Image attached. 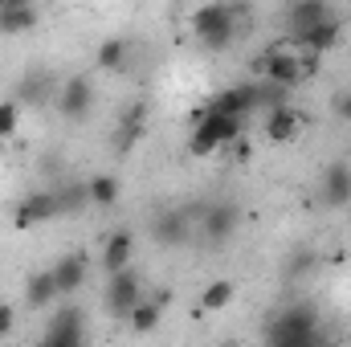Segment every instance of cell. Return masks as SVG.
I'll return each instance as SVG.
<instances>
[{
    "label": "cell",
    "instance_id": "cell-1",
    "mask_svg": "<svg viewBox=\"0 0 351 347\" xmlns=\"http://www.w3.org/2000/svg\"><path fill=\"white\" fill-rule=\"evenodd\" d=\"M237 135H245V119L241 115H221V110H196V127L188 139V152L196 160H208L217 147H229Z\"/></svg>",
    "mask_w": 351,
    "mask_h": 347
},
{
    "label": "cell",
    "instance_id": "cell-2",
    "mask_svg": "<svg viewBox=\"0 0 351 347\" xmlns=\"http://www.w3.org/2000/svg\"><path fill=\"white\" fill-rule=\"evenodd\" d=\"M192 33H196V41L208 49V53H221V49H229L233 45V37H237V12L229 8V4H204V8H196V16H192Z\"/></svg>",
    "mask_w": 351,
    "mask_h": 347
},
{
    "label": "cell",
    "instance_id": "cell-3",
    "mask_svg": "<svg viewBox=\"0 0 351 347\" xmlns=\"http://www.w3.org/2000/svg\"><path fill=\"white\" fill-rule=\"evenodd\" d=\"M319 315L315 307H290L269 323V344L278 347H311L319 344Z\"/></svg>",
    "mask_w": 351,
    "mask_h": 347
},
{
    "label": "cell",
    "instance_id": "cell-4",
    "mask_svg": "<svg viewBox=\"0 0 351 347\" xmlns=\"http://www.w3.org/2000/svg\"><path fill=\"white\" fill-rule=\"evenodd\" d=\"M143 298V274L135 265H123L114 274H106V311L114 319H127Z\"/></svg>",
    "mask_w": 351,
    "mask_h": 347
},
{
    "label": "cell",
    "instance_id": "cell-5",
    "mask_svg": "<svg viewBox=\"0 0 351 347\" xmlns=\"http://www.w3.org/2000/svg\"><path fill=\"white\" fill-rule=\"evenodd\" d=\"M258 70H262V78L294 90L302 82V49L298 45H269L258 62Z\"/></svg>",
    "mask_w": 351,
    "mask_h": 347
},
{
    "label": "cell",
    "instance_id": "cell-6",
    "mask_svg": "<svg viewBox=\"0 0 351 347\" xmlns=\"http://www.w3.org/2000/svg\"><path fill=\"white\" fill-rule=\"evenodd\" d=\"M58 217V192L53 188H37V192H29L16 208H12V229H33V225H45V221H53Z\"/></svg>",
    "mask_w": 351,
    "mask_h": 347
},
{
    "label": "cell",
    "instance_id": "cell-7",
    "mask_svg": "<svg viewBox=\"0 0 351 347\" xmlns=\"http://www.w3.org/2000/svg\"><path fill=\"white\" fill-rule=\"evenodd\" d=\"M204 110H221V115H241V119H250L254 110H262V102H258V82L225 86L221 94H213V98H208V106H204Z\"/></svg>",
    "mask_w": 351,
    "mask_h": 347
},
{
    "label": "cell",
    "instance_id": "cell-8",
    "mask_svg": "<svg viewBox=\"0 0 351 347\" xmlns=\"http://www.w3.org/2000/svg\"><path fill=\"white\" fill-rule=\"evenodd\" d=\"M302 127H306V115H302V110H294L290 102H282V106H269V110H265V139H269V143H294Z\"/></svg>",
    "mask_w": 351,
    "mask_h": 347
},
{
    "label": "cell",
    "instance_id": "cell-9",
    "mask_svg": "<svg viewBox=\"0 0 351 347\" xmlns=\"http://www.w3.org/2000/svg\"><path fill=\"white\" fill-rule=\"evenodd\" d=\"M319 200L327 208H348L351 204V164H327V172L319 180Z\"/></svg>",
    "mask_w": 351,
    "mask_h": 347
},
{
    "label": "cell",
    "instance_id": "cell-10",
    "mask_svg": "<svg viewBox=\"0 0 351 347\" xmlns=\"http://www.w3.org/2000/svg\"><path fill=\"white\" fill-rule=\"evenodd\" d=\"M339 37H343V25H339V16H327V21H319V25H311L306 33H298L294 37V45L302 49V53H331L335 45H339Z\"/></svg>",
    "mask_w": 351,
    "mask_h": 347
},
{
    "label": "cell",
    "instance_id": "cell-11",
    "mask_svg": "<svg viewBox=\"0 0 351 347\" xmlns=\"http://www.w3.org/2000/svg\"><path fill=\"white\" fill-rule=\"evenodd\" d=\"M90 106H94V82H90V78H70V82H62V90H58V110H62L66 119H86Z\"/></svg>",
    "mask_w": 351,
    "mask_h": 347
},
{
    "label": "cell",
    "instance_id": "cell-12",
    "mask_svg": "<svg viewBox=\"0 0 351 347\" xmlns=\"http://www.w3.org/2000/svg\"><path fill=\"white\" fill-rule=\"evenodd\" d=\"M237 225H241V208H237V204L225 200V204H208V208H204V237H208L213 246L229 241Z\"/></svg>",
    "mask_w": 351,
    "mask_h": 347
},
{
    "label": "cell",
    "instance_id": "cell-13",
    "mask_svg": "<svg viewBox=\"0 0 351 347\" xmlns=\"http://www.w3.org/2000/svg\"><path fill=\"white\" fill-rule=\"evenodd\" d=\"M143 131H147V106L135 102V106L123 110V119H119V127H114V152L127 156V152L143 139Z\"/></svg>",
    "mask_w": 351,
    "mask_h": 347
},
{
    "label": "cell",
    "instance_id": "cell-14",
    "mask_svg": "<svg viewBox=\"0 0 351 347\" xmlns=\"http://www.w3.org/2000/svg\"><path fill=\"white\" fill-rule=\"evenodd\" d=\"M327 16H335V12H331V0H290V8H286L290 37L306 33L311 25H319V21H327Z\"/></svg>",
    "mask_w": 351,
    "mask_h": 347
},
{
    "label": "cell",
    "instance_id": "cell-15",
    "mask_svg": "<svg viewBox=\"0 0 351 347\" xmlns=\"http://www.w3.org/2000/svg\"><path fill=\"white\" fill-rule=\"evenodd\" d=\"M78 339H82V311H78V307H62V311L53 315L49 331H45V344L66 347V344H78Z\"/></svg>",
    "mask_w": 351,
    "mask_h": 347
},
{
    "label": "cell",
    "instance_id": "cell-16",
    "mask_svg": "<svg viewBox=\"0 0 351 347\" xmlns=\"http://www.w3.org/2000/svg\"><path fill=\"white\" fill-rule=\"evenodd\" d=\"M58 298H62V290H58V278H53V270L29 274V282H25V302H29L33 311H49Z\"/></svg>",
    "mask_w": 351,
    "mask_h": 347
},
{
    "label": "cell",
    "instance_id": "cell-17",
    "mask_svg": "<svg viewBox=\"0 0 351 347\" xmlns=\"http://www.w3.org/2000/svg\"><path fill=\"white\" fill-rule=\"evenodd\" d=\"M53 278H58L62 298L78 294V290H82V282H86V254H82V250H78V254H66V258L53 265Z\"/></svg>",
    "mask_w": 351,
    "mask_h": 347
},
{
    "label": "cell",
    "instance_id": "cell-18",
    "mask_svg": "<svg viewBox=\"0 0 351 347\" xmlns=\"http://www.w3.org/2000/svg\"><path fill=\"white\" fill-rule=\"evenodd\" d=\"M131 254H135V237H131L127 229H114V233L106 237V246H102V270L114 274V270L131 265Z\"/></svg>",
    "mask_w": 351,
    "mask_h": 347
},
{
    "label": "cell",
    "instance_id": "cell-19",
    "mask_svg": "<svg viewBox=\"0 0 351 347\" xmlns=\"http://www.w3.org/2000/svg\"><path fill=\"white\" fill-rule=\"evenodd\" d=\"M37 8H33V0H25V4H8V8H0V33L4 37H16V33H29V29H37Z\"/></svg>",
    "mask_w": 351,
    "mask_h": 347
},
{
    "label": "cell",
    "instance_id": "cell-20",
    "mask_svg": "<svg viewBox=\"0 0 351 347\" xmlns=\"http://www.w3.org/2000/svg\"><path fill=\"white\" fill-rule=\"evenodd\" d=\"M152 233H156L160 246H184V241H188V213H180V208L160 213L156 225H152Z\"/></svg>",
    "mask_w": 351,
    "mask_h": 347
},
{
    "label": "cell",
    "instance_id": "cell-21",
    "mask_svg": "<svg viewBox=\"0 0 351 347\" xmlns=\"http://www.w3.org/2000/svg\"><path fill=\"white\" fill-rule=\"evenodd\" d=\"M160 319H164V298H139V307L127 315V323H131V331H139V335H147V331H156L160 327Z\"/></svg>",
    "mask_w": 351,
    "mask_h": 347
},
{
    "label": "cell",
    "instance_id": "cell-22",
    "mask_svg": "<svg viewBox=\"0 0 351 347\" xmlns=\"http://www.w3.org/2000/svg\"><path fill=\"white\" fill-rule=\"evenodd\" d=\"M86 192H90V204H98V208H110L114 200H119V180L106 172L90 176L86 180Z\"/></svg>",
    "mask_w": 351,
    "mask_h": 347
},
{
    "label": "cell",
    "instance_id": "cell-23",
    "mask_svg": "<svg viewBox=\"0 0 351 347\" xmlns=\"http://www.w3.org/2000/svg\"><path fill=\"white\" fill-rule=\"evenodd\" d=\"M233 294H237V290H233V282H229V278H217V282H208V286H204L200 307H204L208 315H217V311H225V307L233 302Z\"/></svg>",
    "mask_w": 351,
    "mask_h": 347
},
{
    "label": "cell",
    "instance_id": "cell-24",
    "mask_svg": "<svg viewBox=\"0 0 351 347\" xmlns=\"http://www.w3.org/2000/svg\"><path fill=\"white\" fill-rule=\"evenodd\" d=\"M53 192H58V217H70L82 204H90L86 184H53Z\"/></svg>",
    "mask_w": 351,
    "mask_h": 347
},
{
    "label": "cell",
    "instance_id": "cell-25",
    "mask_svg": "<svg viewBox=\"0 0 351 347\" xmlns=\"http://www.w3.org/2000/svg\"><path fill=\"white\" fill-rule=\"evenodd\" d=\"M127 58H131V45H127L123 37H106V41L98 45V66H102V70H123Z\"/></svg>",
    "mask_w": 351,
    "mask_h": 347
},
{
    "label": "cell",
    "instance_id": "cell-26",
    "mask_svg": "<svg viewBox=\"0 0 351 347\" xmlns=\"http://www.w3.org/2000/svg\"><path fill=\"white\" fill-rule=\"evenodd\" d=\"M16 127H21V102L16 98H4L0 102V139L16 135Z\"/></svg>",
    "mask_w": 351,
    "mask_h": 347
},
{
    "label": "cell",
    "instance_id": "cell-27",
    "mask_svg": "<svg viewBox=\"0 0 351 347\" xmlns=\"http://www.w3.org/2000/svg\"><path fill=\"white\" fill-rule=\"evenodd\" d=\"M331 110H335V119L351 123V90H339V94L331 98Z\"/></svg>",
    "mask_w": 351,
    "mask_h": 347
},
{
    "label": "cell",
    "instance_id": "cell-28",
    "mask_svg": "<svg viewBox=\"0 0 351 347\" xmlns=\"http://www.w3.org/2000/svg\"><path fill=\"white\" fill-rule=\"evenodd\" d=\"M12 327H16V311H12V302H0V339L12 335Z\"/></svg>",
    "mask_w": 351,
    "mask_h": 347
},
{
    "label": "cell",
    "instance_id": "cell-29",
    "mask_svg": "<svg viewBox=\"0 0 351 347\" xmlns=\"http://www.w3.org/2000/svg\"><path fill=\"white\" fill-rule=\"evenodd\" d=\"M229 147H233V156H237V160H250V156H254V143H250L245 135H237V139H233Z\"/></svg>",
    "mask_w": 351,
    "mask_h": 347
},
{
    "label": "cell",
    "instance_id": "cell-30",
    "mask_svg": "<svg viewBox=\"0 0 351 347\" xmlns=\"http://www.w3.org/2000/svg\"><path fill=\"white\" fill-rule=\"evenodd\" d=\"M8 4H25V0H0V8H8Z\"/></svg>",
    "mask_w": 351,
    "mask_h": 347
}]
</instances>
